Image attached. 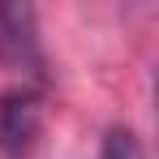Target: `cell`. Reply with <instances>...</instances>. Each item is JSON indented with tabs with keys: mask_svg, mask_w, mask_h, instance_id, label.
<instances>
[{
	"mask_svg": "<svg viewBox=\"0 0 159 159\" xmlns=\"http://www.w3.org/2000/svg\"><path fill=\"white\" fill-rule=\"evenodd\" d=\"M0 60L13 69H39V26L30 4H0Z\"/></svg>",
	"mask_w": 159,
	"mask_h": 159,
	"instance_id": "cell-2",
	"label": "cell"
},
{
	"mask_svg": "<svg viewBox=\"0 0 159 159\" xmlns=\"http://www.w3.org/2000/svg\"><path fill=\"white\" fill-rule=\"evenodd\" d=\"M99 159H146V151H142V138H138L129 125H112V129L103 133Z\"/></svg>",
	"mask_w": 159,
	"mask_h": 159,
	"instance_id": "cell-3",
	"label": "cell"
},
{
	"mask_svg": "<svg viewBox=\"0 0 159 159\" xmlns=\"http://www.w3.org/2000/svg\"><path fill=\"white\" fill-rule=\"evenodd\" d=\"M43 129V95L34 86H13L0 95V155L26 159Z\"/></svg>",
	"mask_w": 159,
	"mask_h": 159,
	"instance_id": "cell-1",
	"label": "cell"
}]
</instances>
